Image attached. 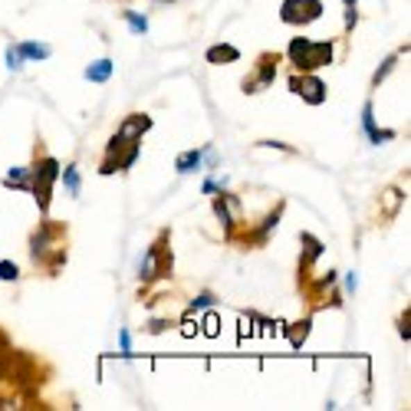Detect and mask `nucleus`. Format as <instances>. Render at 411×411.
<instances>
[{"label": "nucleus", "mask_w": 411, "mask_h": 411, "mask_svg": "<svg viewBox=\"0 0 411 411\" xmlns=\"http://www.w3.org/2000/svg\"><path fill=\"white\" fill-rule=\"evenodd\" d=\"M333 53H336L333 40L293 37L287 56H290V62L296 66L299 73H312V69H323V66H329V62H333Z\"/></svg>", "instance_id": "1"}, {"label": "nucleus", "mask_w": 411, "mask_h": 411, "mask_svg": "<svg viewBox=\"0 0 411 411\" xmlns=\"http://www.w3.org/2000/svg\"><path fill=\"white\" fill-rule=\"evenodd\" d=\"M60 162L56 158H40L33 168H30V194L40 201V211H50V198H53V185L60 181Z\"/></svg>", "instance_id": "2"}, {"label": "nucleus", "mask_w": 411, "mask_h": 411, "mask_svg": "<svg viewBox=\"0 0 411 411\" xmlns=\"http://www.w3.org/2000/svg\"><path fill=\"white\" fill-rule=\"evenodd\" d=\"M138 158V142L132 138H125L115 132L112 142H109V149H106V162H102V175H112V171H125V168H132Z\"/></svg>", "instance_id": "3"}, {"label": "nucleus", "mask_w": 411, "mask_h": 411, "mask_svg": "<svg viewBox=\"0 0 411 411\" xmlns=\"http://www.w3.org/2000/svg\"><path fill=\"white\" fill-rule=\"evenodd\" d=\"M323 3L319 0H283V7H280V17H283V24L290 26H306V24H316L319 17H323Z\"/></svg>", "instance_id": "4"}, {"label": "nucleus", "mask_w": 411, "mask_h": 411, "mask_svg": "<svg viewBox=\"0 0 411 411\" xmlns=\"http://www.w3.org/2000/svg\"><path fill=\"white\" fill-rule=\"evenodd\" d=\"M290 89L296 92L303 102H310V106H323L326 96H329V89H326V83L319 79V76L312 73H299L290 79Z\"/></svg>", "instance_id": "5"}, {"label": "nucleus", "mask_w": 411, "mask_h": 411, "mask_svg": "<svg viewBox=\"0 0 411 411\" xmlns=\"http://www.w3.org/2000/svg\"><path fill=\"white\" fill-rule=\"evenodd\" d=\"M214 214H217V221L224 224V234H227V237L234 234V227L244 221L240 201H237L234 194H214Z\"/></svg>", "instance_id": "6"}, {"label": "nucleus", "mask_w": 411, "mask_h": 411, "mask_svg": "<svg viewBox=\"0 0 411 411\" xmlns=\"http://www.w3.org/2000/svg\"><path fill=\"white\" fill-rule=\"evenodd\" d=\"M168 270H171V257H162V244H155V247H149L145 260L138 267V276L142 280H155V276H165Z\"/></svg>", "instance_id": "7"}, {"label": "nucleus", "mask_w": 411, "mask_h": 411, "mask_svg": "<svg viewBox=\"0 0 411 411\" xmlns=\"http://www.w3.org/2000/svg\"><path fill=\"white\" fill-rule=\"evenodd\" d=\"M274 79H276V56H274V60H270V56H263L260 66H257V76H253V79H244V92L253 96V92H260V89L270 86Z\"/></svg>", "instance_id": "8"}, {"label": "nucleus", "mask_w": 411, "mask_h": 411, "mask_svg": "<svg viewBox=\"0 0 411 411\" xmlns=\"http://www.w3.org/2000/svg\"><path fill=\"white\" fill-rule=\"evenodd\" d=\"M56 247V230H53L50 224H40V230L33 234V240H30V253H33V260H47Z\"/></svg>", "instance_id": "9"}, {"label": "nucleus", "mask_w": 411, "mask_h": 411, "mask_svg": "<svg viewBox=\"0 0 411 411\" xmlns=\"http://www.w3.org/2000/svg\"><path fill=\"white\" fill-rule=\"evenodd\" d=\"M149 128H151L149 115H128V119L119 125V135L132 138V142H142V132H149Z\"/></svg>", "instance_id": "10"}, {"label": "nucleus", "mask_w": 411, "mask_h": 411, "mask_svg": "<svg viewBox=\"0 0 411 411\" xmlns=\"http://www.w3.org/2000/svg\"><path fill=\"white\" fill-rule=\"evenodd\" d=\"M237 60H240V50L230 47V43H217V47L208 50V62L211 66H227V62H237Z\"/></svg>", "instance_id": "11"}, {"label": "nucleus", "mask_w": 411, "mask_h": 411, "mask_svg": "<svg viewBox=\"0 0 411 411\" xmlns=\"http://www.w3.org/2000/svg\"><path fill=\"white\" fill-rule=\"evenodd\" d=\"M362 125H365V132L372 135V142H388V138H395L392 128H375V119H372V102H365V109H362Z\"/></svg>", "instance_id": "12"}, {"label": "nucleus", "mask_w": 411, "mask_h": 411, "mask_svg": "<svg viewBox=\"0 0 411 411\" xmlns=\"http://www.w3.org/2000/svg\"><path fill=\"white\" fill-rule=\"evenodd\" d=\"M201 165H204V155L198 149H191V151H181L175 158V171L178 175H191V171H198Z\"/></svg>", "instance_id": "13"}, {"label": "nucleus", "mask_w": 411, "mask_h": 411, "mask_svg": "<svg viewBox=\"0 0 411 411\" xmlns=\"http://www.w3.org/2000/svg\"><path fill=\"white\" fill-rule=\"evenodd\" d=\"M115 62L112 60H96L86 66V79L89 83H109V76H112Z\"/></svg>", "instance_id": "14"}, {"label": "nucleus", "mask_w": 411, "mask_h": 411, "mask_svg": "<svg viewBox=\"0 0 411 411\" xmlns=\"http://www.w3.org/2000/svg\"><path fill=\"white\" fill-rule=\"evenodd\" d=\"M3 187H10V191H30V168H10L3 175Z\"/></svg>", "instance_id": "15"}, {"label": "nucleus", "mask_w": 411, "mask_h": 411, "mask_svg": "<svg viewBox=\"0 0 411 411\" xmlns=\"http://www.w3.org/2000/svg\"><path fill=\"white\" fill-rule=\"evenodd\" d=\"M17 50H20L24 60H50V53H53L47 43H20Z\"/></svg>", "instance_id": "16"}, {"label": "nucleus", "mask_w": 411, "mask_h": 411, "mask_svg": "<svg viewBox=\"0 0 411 411\" xmlns=\"http://www.w3.org/2000/svg\"><path fill=\"white\" fill-rule=\"evenodd\" d=\"M399 204H401V191H395V187L382 191V208H385V217H395V214H399Z\"/></svg>", "instance_id": "17"}, {"label": "nucleus", "mask_w": 411, "mask_h": 411, "mask_svg": "<svg viewBox=\"0 0 411 411\" xmlns=\"http://www.w3.org/2000/svg\"><path fill=\"white\" fill-rule=\"evenodd\" d=\"M60 178L66 181V187H69V194H79V171H76V165H69V168H62L60 171Z\"/></svg>", "instance_id": "18"}, {"label": "nucleus", "mask_w": 411, "mask_h": 411, "mask_svg": "<svg viewBox=\"0 0 411 411\" xmlns=\"http://www.w3.org/2000/svg\"><path fill=\"white\" fill-rule=\"evenodd\" d=\"M399 60H401V53H392V56H388V60L382 62V69H378V73L372 76V86H378V83H382V79H385V76L392 73L395 66H399Z\"/></svg>", "instance_id": "19"}, {"label": "nucleus", "mask_w": 411, "mask_h": 411, "mask_svg": "<svg viewBox=\"0 0 411 411\" xmlns=\"http://www.w3.org/2000/svg\"><path fill=\"white\" fill-rule=\"evenodd\" d=\"M280 211H283V208H280ZM280 211H276V214H270V217L263 221V227L257 230V244H263V240H267V237H270V234L276 230V224H280Z\"/></svg>", "instance_id": "20"}, {"label": "nucleus", "mask_w": 411, "mask_h": 411, "mask_svg": "<svg viewBox=\"0 0 411 411\" xmlns=\"http://www.w3.org/2000/svg\"><path fill=\"white\" fill-rule=\"evenodd\" d=\"M303 244H306V263H312L319 253H323V244H319L312 234H303Z\"/></svg>", "instance_id": "21"}, {"label": "nucleus", "mask_w": 411, "mask_h": 411, "mask_svg": "<svg viewBox=\"0 0 411 411\" xmlns=\"http://www.w3.org/2000/svg\"><path fill=\"white\" fill-rule=\"evenodd\" d=\"M125 24L132 26V33H138V37H142V33H149V20H145V17H138V13H125Z\"/></svg>", "instance_id": "22"}, {"label": "nucleus", "mask_w": 411, "mask_h": 411, "mask_svg": "<svg viewBox=\"0 0 411 411\" xmlns=\"http://www.w3.org/2000/svg\"><path fill=\"white\" fill-rule=\"evenodd\" d=\"M17 276H20V270H17V263H10V260H0V280H3V283H7V280H17Z\"/></svg>", "instance_id": "23"}, {"label": "nucleus", "mask_w": 411, "mask_h": 411, "mask_svg": "<svg viewBox=\"0 0 411 411\" xmlns=\"http://www.w3.org/2000/svg\"><path fill=\"white\" fill-rule=\"evenodd\" d=\"M7 66H10L13 73H20V69H24V56H20L17 47H7Z\"/></svg>", "instance_id": "24"}, {"label": "nucleus", "mask_w": 411, "mask_h": 411, "mask_svg": "<svg viewBox=\"0 0 411 411\" xmlns=\"http://www.w3.org/2000/svg\"><path fill=\"white\" fill-rule=\"evenodd\" d=\"M221 333V319H217V312H208L204 316V336H217Z\"/></svg>", "instance_id": "25"}, {"label": "nucleus", "mask_w": 411, "mask_h": 411, "mask_svg": "<svg viewBox=\"0 0 411 411\" xmlns=\"http://www.w3.org/2000/svg\"><path fill=\"white\" fill-rule=\"evenodd\" d=\"M299 329H293V346H303V339H306V333H310V319H303V323H296Z\"/></svg>", "instance_id": "26"}, {"label": "nucleus", "mask_w": 411, "mask_h": 411, "mask_svg": "<svg viewBox=\"0 0 411 411\" xmlns=\"http://www.w3.org/2000/svg\"><path fill=\"white\" fill-rule=\"evenodd\" d=\"M211 303H214V296H211V293H201L198 299H191V312H194V310H208Z\"/></svg>", "instance_id": "27"}, {"label": "nucleus", "mask_w": 411, "mask_h": 411, "mask_svg": "<svg viewBox=\"0 0 411 411\" xmlns=\"http://www.w3.org/2000/svg\"><path fill=\"white\" fill-rule=\"evenodd\" d=\"M119 346H122V355H128V352H132V336H128V333H119Z\"/></svg>", "instance_id": "28"}, {"label": "nucleus", "mask_w": 411, "mask_h": 411, "mask_svg": "<svg viewBox=\"0 0 411 411\" xmlns=\"http://www.w3.org/2000/svg\"><path fill=\"white\" fill-rule=\"evenodd\" d=\"M359 24V13H355V7H349V10H346V26H355Z\"/></svg>", "instance_id": "29"}, {"label": "nucleus", "mask_w": 411, "mask_h": 411, "mask_svg": "<svg viewBox=\"0 0 411 411\" xmlns=\"http://www.w3.org/2000/svg\"><path fill=\"white\" fill-rule=\"evenodd\" d=\"M346 287H349V293H355V287H359V276L349 274V276H346Z\"/></svg>", "instance_id": "30"}, {"label": "nucleus", "mask_w": 411, "mask_h": 411, "mask_svg": "<svg viewBox=\"0 0 411 411\" xmlns=\"http://www.w3.org/2000/svg\"><path fill=\"white\" fill-rule=\"evenodd\" d=\"M204 194H217V185H214V181H204Z\"/></svg>", "instance_id": "31"}, {"label": "nucleus", "mask_w": 411, "mask_h": 411, "mask_svg": "<svg viewBox=\"0 0 411 411\" xmlns=\"http://www.w3.org/2000/svg\"><path fill=\"white\" fill-rule=\"evenodd\" d=\"M355 3H359V0H346V7H355Z\"/></svg>", "instance_id": "32"}, {"label": "nucleus", "mask_w": 411, "mask_h": 411, "mask_svg": "<svg viewBox=\"0 0 411 411\" xmlns=\"http://www.w3.org/2000/svg\"><path fill=\"white\" fill-rule=\"evenodd\" d=\"M155 3H171V0H155Z\"/></svg>", "instance_id": "33"}]
</instances>
